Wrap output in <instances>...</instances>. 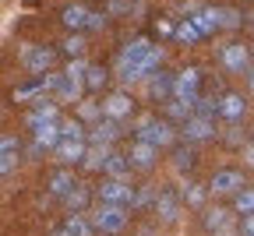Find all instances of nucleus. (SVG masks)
I'll use <instances>...</instances> for the list:
<instances>
[{
	"instance_id": "423d86ee",
	"label": "nucleus",
	"mask_w": 254,
	"mask_h": 236,
	"mask_svg": "<svg viewBox=\"0 0 254 236\" xmlns=\"http://www.w3.org/2000/svg\"><path fill=\"white\" fill-rule=\"evenodd\" d=\"M240 187H244V170H233V166H226V170H215L212 180H208V194H212V197L237 194Z\"/></svg>"
},
{
	"instance_id": "79ce46f5",
	"label": "nucleus",
	"mask_w": 254,
	"mask_h": 236,
	"mask_svg": "<svg viewBox=\"0 0 254 236\" xmlns=\"http://www.w3.org/2000/svg\"><path fill=\"white\" fill-rule=\"evenodd\" d=\"M244 159H247V162L254 166V145H247V148H244Z\"/></svg>"
},
{
	"instance_id": "6e6552de",
	"label": "nucleus",
	"mask_w": 254,
	"mask_h": 236,
	"mask_svg": "<svg viewBox=\"0 0 254 236\" xmlns=\"http://www.w3.org/2000/svg\"><path fill=\"white\" fill-rule=\"evenodd\" d=\"M208 138H215V117L190 113L184 120V141H208Z\"/></svg>"
},
{
	"instance_id": "39448f33",
	"label": "nucleus",
	"mask_w": 254,
	"mask_h": 236,
	"mask_svg": "<svg viewBox=\"0 0 254 236\" xmlns=\"http://www.w3.org/2000/svg\"><path fill=\"white\" fill-rule=\"evenodd\" d=\"M173 99H180V103H187L190 110H194V103L201 99V71H198V67H184V71L177 74Z\"/></svg>"
},
{
	"instance_id": "473e14b6",
	"label": "nucleus",
	"mask_w": 254,
	"mask_h": 236,
	"mask_svg": "<svg viewBox=\"0 0 254 236\" xmlns=\"http://www.w3.org/2000/svg\"><path fill=\"white\" fill-rule=\"evenodd\" d=\"M205 194H208L205 187H194V183H190V187L184 190V201H187L190 208H205Z\"/></svg>"
},
{
	"instance_id": "a878e982",
	"label": "nucleus",
	"mask_w": 254,
	"mask_h": 236,
	"mask_svg": "<svg viewBox=\"0 0 254 236\" xmlns=\"http://www.w3.org/2000/svg\"><path fill=\"white\" fill-rule=\"evenodd\" d=\"M201 39H205V32L198 28V21H194V18H187V21H180V25H177V43L194 46V43H201Z\"/></svg>"
},
{
	"instance_id": "412c9836",
	"label": "nucleus",
	"mask_w": 254,
	"mask_h": 236,
	"mask_svg": "<svg viewBox=\"0 0 254 236\" xmlns=\"http://www.w3.org/2000/svg\"><path fill=\"white\" fill-rule=\"evenodd\" d=\"M155 215L163 219V222H173V219L180 215V201H177L173 190H159V194H155Z\"/></svg>"
},
{
	"instance_id": "1a4fd4ad",
	"label": "nucleus",
	"mask_w": 254,
	"mask_h": 236,
	"mask_svg": "<svg viewBox=\"0 0 254 236\" xmlns=\"http://www.w3.org/2000/svg\"><path fill=\"white\" fill-rule=\"evenodd\" d=\"M46 85H50V92L57 95V103H78L81 99V88L85 85H78V81H71L67 74H46Z\"/></svg>"
},
{
	"instance_id": "e433bc0d",
	"label": "nucleus",
	"mask_w": 254,
	"mask_h": 236,
	"mask_svg": "<svg viewBox=\"0 0 254 236\" xmlns=\"http://www.w3.org/2000/svg\"><path fill=\"white\" fill-rule=\"evenodd\" d=\"M155 36H166V39H177V25H170L166 18L155 21Z\"/></svg>"
},
{
	"instance_id": "a19ab883",
	"label": "nucleus",
	"mask_w": 254,
	"mask_h": 236,
	"mask_svg": "<svg viewBox=\"0 0 254 236\" xmlns=\"http://www.w3.org/2000/svg\"><path fill=\"white\" fill-rule=\"evenodd\" d=\"M106 25V14H99V11H92V21H88V28H103Z\"/></svg>"
},
{
	"instance_id": "7c9ffc66",
	"label": "nucleus",
	"mask_w": 254,
	"mask_h": 236,
	"mask_svg": "<svg viewBox=\"0 0 254 236\" xmlns=\"http://www.w3.org/2000/svg\"><path fill=\"white\" fill-rule=\"evenodd\" d=\"M88 197H92V194H88V190L78 183V187H74L67 197H64V205H67V212H85V208H88Z\"/></svg>"
},
{
	"instance_id": "2f4dec72",
	"label": "nucleus",
	"mask_w": 254,
	"mask_h": 236,
	"mask_svg": "<svg viewBox=\"0 0 254 236\" xmlns=\"http://www.w3.org/2000/svg\"><path fill=\"white\" fill-rule=\"evenodd\" d=\"M194 148H190V145H180L177 152H173V166H177V170L180 173H187V170H194Z\"/></svg>"
},
{
	"instance_id": "bb28decb",
	"label": "nucleus",
	"mask_w": 254,
	"mask_h": 236,
	"mask_svg": "<svg viewBox=\"0 0 254 236\" xmlns=\"http://www.w3.org/2000/svg\"><path fill=\"white\" fill-rule=\"evenodd\" d=\"M50 85H46V74H36V81H28V85H18L14 88V99L18 103H28V99H36L39 92H46Z\"/></svg>"
},
{
	"instance_id": "f8f14e48",
	"label": "nucleus",
	"mask_w": 254,
	"mask_h": 236,
	"mask_svg": "<svg viewBox=\"0 0 254 236\" xmlns=\"http://www.w3.org/2000/svg\"><path fill=\"white\" fill-rule=\"evenodd\" d=\"M53 152H57V159H60L64 166H81V162L88 159V145L78 141V138H60V145H57Z\"/></svg>"
},
{
	"instance_id": "4c0bfd02",
	"label": "nucleus",
	"mask_w": 254,
	"mask_h": 236,
	"mask_svg": "<svg viewBox=\"0 0 254 236\" xmlns=\"http://www.w3.org/2000/svg\"><path fill=\"white\" fill-rule=\"evenodd\" d=\"M237 236H254V215H240V226H237Z\"/></svg>"
},
{
	"instance_id": "9d476101",
	"label": "nucleus",
	"mask_w": 254,
	"mask_h": 236,
	"mask_svg": "<svg viewBox=\"0 0 254 236\" xmlns=\"http://www.w3.org/2000/svg\"><path fill=\"white\" fill-rule=\"evenodd\" d=\"M53 60H57V53H53L50 46H28V50L21 53V63L28 67L32 74H50Z\"/></svg>"
},
{
	"instance_id": "c85d7f7f",
	"label": "nucleus",
	"mask_w": 254,
	"mask_h": 236,
	"mask_svg": "<svg viewBox=\"0 0 254 236\" xmlns=\"http://www.w3.org/2000/svg\"><path fill=\"white\" fill-rule=\"evenodd\" d=\"M233 208L237 215H254V187H240L233 194Z\"/></svg>"
},
{
	"instance_id": "c9c22d12",
	"label": "nucleus",
	"mask_w": 254,
	"mask_h": 236,
	"mask_svg": "<svg viewBox=\"0 0 254 236\" xmlns=\"http://www.w3.org/2000/svg\"><path fill=\"white\" fill-rule=\"evenodd\" d=\"M222 11V28H237L240 25V11H233V7H219Z\"/></svg>"
},
{
	"instance_id": "9b49d317",
	"label": "nucleus",
	"mask_w": 254,
	"mask_h": 236,
	"mask_svg": "<svg viewBox=\"0 0 254 236\" xmlns=\"http://www.w3.org/2000/svg\"><path fill=\"white\" fill-rule=\"evenodd\" d=\"M244 113H247V103H244L240 92H222L219 95V120L237 123V120H244Z\"/></svg>"
},
{
	"instance_id": "cd10ccee",
	"label": "nucleus",
	"mask_w": 254,
	"mask_h": 236,
	"mask_svg": "<svg viewBox=\"0 0 254 236\" xmlns=\"http://www.w3.org/2000/svg\"><path fill=\"white\" fill-rule=\"evenodd\" d=\"M60 138H78V141H85V138H88L85 120H81V117H74V120H64V117H60Z\"/></svg>"
},
{
	"instance_id": "4468645a",
	"label": "nucleus",
	"mask_w": 254,
	"mask_h": 236,
	"mask_svg": "<svg viewBox=\"0 0 254 236\" xmlns=\"http://www.w3.org/2000/svg\"><path fill=\"white\" fill-rule=\"evenodd\" d=\"M131 113H134V99L127 95V92H113V95H106L103 117H110V120H127Z\"/></svg>"
},
{
	"instance_id": "0eeeda50",
	"label": "nucleus",
	"mask_w": 254,
	"mask_h": 236,
	"mask_svg": "<svg viewBox=\"0 0 254 236\" xmlns=\"http://www.w3.org/2000/svg\"><path fill=\"white\" fill-rule=\"evenodd\" d=\"M219 67H222L226 74H244V71H251V53H247V46H244V43L222 46V50H219Z\"/></svg>"
},
{
	"instance_id": "393cba45",
	"label": "nucleus",
	"mask_w": 254,
	"mask_h": 236,
	"mask_svg": "<svg viewBox=\"0 0 254 236\" xmlns=\"http://www.w3.org/2000/svg\"><path fill=\"white\" fill-rule=\"evenodd\" d=\"M53 120H60V110H57V103H39L36 110H32V113L25 117V123H28V127H39V123H53Z\"/></svg>"
},
{
	"instance_id": "b1692460",
	"label": "nucleus",
	"mask_w": 254,
	"mask_h": 236,
	"mask_svg": "<svg viewBox=\"0 0 254 236\" xmlns=\"http://www.w3.org/2000/svg\"><path fill=\"white\" fill-rule=\"evenodd\" d=\"M190 18L198 21V28L205 32V36H212L215 28H222V11H219V7H198Z\"/></svg>"
},
{
	"instance_id": "58836bf2",
	"label": "nucleus",
	"mask_w": 254,
	"mask_h": 236,
	"mask_svg": "<svg viewBox=\"0 0 254 236\" xmlns=\"http://www.w3.org/2000/svg\"><path fill=\"white\" fill-rule=\"evenodd\" d=\"M110 11L113 14H131V0H110Z\"/></svg>"
},
{
	"instance_id": "f257e3e1",
	"label": "nucleus",
	"mask_w": 254,
	"mask_h": 236,
	"mask_svg": "<svg viewBox=\"0 0 254 236\" xmlns=\"http://www.w3.org/2000/svg\"><path fill=\"white\" fill-rule=\"evenodd\" d=\"M92 226H95V233H103V236H117V233L127 229V212L120 205H103V201H99V208L92 212Z\"/></svg>"
},
{
	"instance_id": "f03ea898",
	"label": "nucleus",
	"mask_w": 254,
	"mask_h": 236,
	"mask_svg": "<svg viewBox=\"0 0 254 236\" xmlns=\"http://www.w3.org/2000/svg\"><path fill=\"white\" fill-rule=\"evenodd\" d=\"M134 138H145L159 148H170L173 145V127L166 120H159V117H138L134 123Z\"/></svg>"
},
{
	"instance_id": "6ab92c4d",
	"label": "nucleus",
	"mask_w": 254,
	"mask_h": 236,
	"mask_svg": "<svg viewBox=\"0 0 254 236\" xmlns=\"http://www.w3.org/2000/svg\"><path fill=\"white\" fill-rule=\"evenodd\" d=\"M74 187H78V177H74V170H67V166H64V170H53V173H50V194L67 197Z\"/></svg>"
},
{
	"instance_id": "c756f323",
	"label": "nucleus",
	"mask_w": 254,
	"mask_h": 236,
	"mask_svg": "<svg viewBox=\"0 0 254 236\" xmlns=\"http://www.w3.org/2000/svg\"><path fill=\"white\" fill-rule=\"evenodd\" d=\"M64 229H67V236H92V222H85L81 219V212H71L67 215V222H64Z\"/></svg>"
},
{
	"instance_id": "dca6fc26",
	"label": "nucleus",
	"mask_w": 254,
	"mask_h": 236,
	"mask_svg": "<svg viewBox=\"0 0 254 236\" xmlns=\"http://www.w3.org/2000/svg\"><path fill=\"white\" fill-rule=\"evenodd\" d=\"M127 155H131V166H138V170H152L155 159H159V145H152L145 138H134V145H131Z\"/></svg>"
},
{
	"instance_id": "a211bd4d",
	"label": "nucleus",
	"mask_w": 254,
	"mask_h": 236,
	"mask_svg": "<svg viewBox=\"0 0 254 236\" xmlns=\"http://www.w3.org/2000/svg\"><path fill=\"white\" fill-rule=\"evenodd\" d=\"M18 152H21V141L14 134H4V141H0V173L11 177L14 166H18Z\"/></svg>"
},
{
	"instance_id": "ea45409f",
	"label": "nucleus",
	"mask_w": 254,
	"mask_h": 236,
	"mask_svg": "<svg viewBox=\"0 0 254 236\" xmlns=\"http://www.w3.org/2000/svg\"><path fill=\"white\" fill-rule=\"evenodd\" d=\"M95 113H103V106H92V103H85V106L78 110V117H81V120H88V117H95Z\"/></svg>"
},
{
	"instance_id": "7ed1b4c3",
	"label": "nucleus",
	"mask_w": 254,
	"mask_h": 236,
	"mask_svg": "<svg viewBox=\"0 0 254 236\" xmlns=\"http://www.w3.org/2000/svg\"><path fill=\"white\" fill-rule=\"evenodd\" d=\"M95 197L103 201V205H120V208H127V205H134V187L127 183L124 177H110V180H103L99 183V190H95Z\"/></svg>"
},
{
	"instance_id": "f3484780",
	"label": "nucleus",
	"mask_w": 254,
	"mask_h": 236,
	"mask_svg": "<svg viewBox=\"0 0 254 236\" xmlns=\"http://www.w3.org/2000/svg\"><path fill=\"white\" fill-rule=\"evenodd\" d=\"M173 92H177V78L173 74H152L148 78V99H155V103H166V99H173Z\"/></svg>"
},
{
	"instance_id": "4be33fe9",
	"label": "nucleus",
	"mask_w": 254,
	"mask_h": 236,
	"mask_svg": "<svg viewBox=\"0 0 254 236\" xmlns=\"http://www.w3.org/2000/svg\"><path fill=\"white\" fill-rule=\"evenodd\" d=\"M32 134H36V145L39 148H57L60 145V120H53V123H39V127H32Z\"/></svg>"
},
{
	"instance_id": "ddd939ff",
	"label": "nucleus",
	"mask_w": 254,
	"mask_h": 236,
	"mask_svg": "<svg viewBox=\"0 0 254 236\" xmlns=\"http://www.w3.org/2000/svg\"><path fill=\"white\" fill-rule=\"evenodd\" d=\"M92 21V11L85 4H64L60 7V25L67 28V32H85Z\"/></svg>"
},
{
	"instance_id": "aec40b11",
	"label": "nucleus",
	"mask_w": 254,
	"mask_h": 236,
	"mask_svg": "<svg viewBox=\"0 0 254 236\" xmlns=\"http://www.w3.org/2000/svg\"><path fill=\"white\" fill-rule=\"evenodd\" d=\"M127 170H131V155L106 148V155H103V173H106V177H127Z\"/></svg>"
},
{
	"instance_id": "72a5a7b5",
	"label": "nucleus",
	"mask_w": 254,
	"mask_h": 236,
	"mask_svg": "<svg viewBox=\"0 0 254 236\" xmlns=\"http://www.w3.org/2000/svg\"><path fill=\"white\" fill-rule=\"evenodd\" d=\"M88 92H99L103 85H106V71H103V67H95V63H88Z\"/></svg>"
},
{
	"instance_id": "f704fd0d",
	"label": "nucleus",
	"mask_w": 254,
	"mask_h": 236,
	"mask_svg": "<svg viewBox=\"0 0 254 236\" xmlns=\"http://www.w3.org/2000/svg\"><path fill=\"white\" fill-rule=\"evenodd\" d=\"M64 53H67V57H71V60H74V57H81V53H85V39H81V36H78V32H71V39H64Z\"/></svg>"
},
{
	"instance_id": "5701e85b",
	"label": "nucleus",
	"mask_w": 254,
	"mask_h": 236,
	"mask_svg": "<svg viewBox=\"0 0 254 236\" xmlns=\"http://www.w3.org/2000/svg\"><path fill=\"white\" fill-rule=\"evenodd\" d=\"M205 229H208V233H219V236H233V229H230V212H226V208H208V212H205Z\"/></svg>"
},
{
	"instance_id": "20e7f679",
	"label": "nucleus",
	"mask_w": 254,
	"mask_h": 236,
	"mask_svg": "<svg viewBox=\"0 0 254 236\" xmlns=\"http://www.w3.org/2000/svg\"><path fill=\"white\" fill-rule=\"evenodd\" d=\"M120 60H141V63L152 67V71H159V63H163V50H159L152 39L138 36V39H131V43L120 50Z\"/></svg>"
},
{
	"instance_id": "37998d69",
	"label": "nucleus",
	"mask_w": 254,
	"mask_h": 236,
	"mask_svg": "<svg viewBox=\"0 0 254 236\" xmlns=\"http://www.w3.org/2000/svg\"><path fill=\"white\" fill-rule=\"evenodd\" d=\"M251 92H254V67H251Z\"/></svg>"
},
{
	"instance_id": "2eb2a0df",
	"label": "nucleus",
	"mask_w": 254,
	"mask_h": 236,
	"mask_svg": "<svg viewBox=\"0 0 254 236\" xmlns=\"http://www.w3.org/2000/svg\"><path fill=\"white\" fill-rule=\"evenodd\" d=\"M120 138V120H110V117H99L88 130V141L92 145H113Z\"/></svg>"
}]
</instances>
